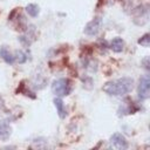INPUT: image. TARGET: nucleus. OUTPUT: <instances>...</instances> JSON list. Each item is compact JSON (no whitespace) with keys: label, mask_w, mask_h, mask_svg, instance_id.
Instances as JSON below:
<instances>
[{"label":"nucleus","mask_w":150,"mask_h":150,"mask_svg":"<svg viewBox=\"0 0 150 150\" xmlns=\"http://www.w3.org/2000/svg\"><path fill=\"white\" fill-rule=\"evenodd\" d=\"M134 88V80L131 77H121L107 82L102 90L110 96H122L130 93Z\"/></svg>","instance_id":"1"},{"label":"nucleus","mask_w":150,"mask_h":150,"mask_svg":"<svg viewBox=\"0 0 150 150\" xmlns=\"http://www.w3.org/2000/svg\"><path fill=\"white\" fill-rule=\"evenodd\" d=\"M52 91L57 97H62V96L69 95L70 91H71L70 81L68 79H59V80H55L53 82V84H52Z\"/></svg>","instance_id":"2"},{"label":"nucleus","mask_w":150,"mask_h":150,"mask_svg":"<svg viewBox=\"0 0 150 150\" xmlns=\"http://www.w3.org/2000/svg\"><path fill=\"white\" fill-rule=\"evenodd\" d=\"M132 21L137 26H144L149 21V6L141 5L134 9L132 13Z\"/></svg>","instance_id":"3"},{"label":"nucleus","mask_w":150,"mask_h":150,"mask_svg":"<svg viewBox=\"0 0 150 150\" xmlns=\"http://www.w3.org/2000/svg\"><path fill=\"white\" fill-rule=\"evenodd\" d=\"M137 94L141 100H148L150 97V77L148 74L141 76L137 87Z\"/></svg>","instance_id":"4"},{"label":"nucleus","mask_w":150,"mask_h":150,"mask_svg":"<svg viewBox=\"0 0 150 150\" xmlns=\"http://www.w3.org/2000/svg\"><path fill=\"white\" fill-rule=\"evenodd\" d=\"M102 23H103V20L101 16H96L91 21H89L86 26H84V34L89 35V36H95L102 28Z\"/></svg>","instance_id":"5"},{"label":"nucleus","mask_w":150,"mask_h":150,"mask_svg":"<svg viewBox=\"0 0 150 150\" xmlns=\"http://www.w3.org/2000/svg\"><path fill=\"white\" fill-rule=\"evenodd\" d=\"M109 142H110V145L117 150H124L128 148V142H127L125 137L120 132L112 134Z\"/></svg>","instance_id":"6"},{"label":"nucleus","mask_w":150,"mask_h":150,"mask_svg":"<svg viewBox=\"0 0 150 150\" xmlns=\"http://www.w3.org/2000/svg\"><path fill=\"white\" fill-rule=\"evenodd\" d=\"M12 134V128L7 121H0V139L7 141Z\"/></svg>","instance_id":"7"},{"label":"nucleus","mask_w":150,"mask_h":150,"mask_svg":"<svg viewBox=\"0 0 150 150\" xmlns=\"http://www.w3.org/2000/svg\"><path fill=\"white\" fill-rule=\"evenodd\" d=\"M0 57L7 63V64H13L14 63V55L9 52L7 46H2L0 47Z\"/></svg>","instance_id":"8"},{"label":"nucleus","mask_w":150,"mask_h":150,"mask_svg":"<svg viewBox=\"0 0 150 150\" xmlns=\"http://www.w3.org/2000/svg\"><path fill=\"white\" fill-rule=\"evenodd\" d=\"M110 49L115 53H121L124 49V41L122 38H114L110 41Z\"/></svg>","instance_id":"9"},{"label":"nucleus","mask_w":150,"mask_h":150,"mask_svg":"<svg viewBox=\"0 0 150 150\" xmlns=\"http://www.w3.org/2000/svg\"><path fill=\"white\" fill-rule=\"evenodd\" d=\"M54 105L56 108V111H57V115L60 118H64L66 115H67V111H66V108H64V104H63V101L60 98V97H55L54 98Z\"/></svg>","instance_id":"10"},{"label":"nucleus","mask_w":150,"mask_h":150,"mask_svg":"<svg viewBox=\"0 0 150 150\" xmlns=\"http://www.w3.org/2000/svg\"><path fill=\"white\" fill-rule=\"evenodd\" d=\"M25 9H26L27 14L29 16H32V18H36L39 15V13H40V8H39V6L36 4H28Z\"/></svg>","instance_id":"11"},{"label":"nucleus","mask_w":150,"mask_h":150,"mask_svg":"<svg viewBox=\"0 0 150 150\" xmlns=\"http://www.w3.org/2000/svg\"><path fill=\"white\" fill-rule=\"evenodd\" d=\"M28 59V54L23 50H16L15 52V55H14V60L19 63H25Z\"/></svg>","instance_id":"12"},{"label":"nucleus","mask_w":150,"mask_h":150,"mask_svg":"<svg viewBox=\"0 0 150 150\" xmlns=\"http://www.w3.org/2000/svg\"><path fill=\"white\" fill-rule=\"evenodd\" d=\"M19 41L21 42V45L22 46H25V47H29L30 45H32V42L34 41V39L29 35V34H25V35H21V36H19Z\"/></svg>","instance_id":"13"},{"label":"nucleus","mask_w":150,"mask_h":150,"mask_svg":"<svg viewBox=\"0 0 150 150\" xmlns=\"http://www.w3.org/2000/svg\"><path fill=\"white\" fill-rule=\"evenodd\" d=\"M137 43L141 45L142 47L148 48V47L150 46V34H149V33H145L143 36H141V39H138Z\"/></svg>","instance_id":"14"},{"label":"nucleus","mask_w":150,"mask_h":150,"mask_svg":"<svg viewBox=\"0 0 150 150\" xmlns=\"http://www.w3.org/2000/svg\"><path fill=\"white\" fill-rule=\"evenodd\" d=\"M6 111H7V109H6V105H5V101L0 96V116L4 115V114H6Z\"/></svg>","instance_id":"15"},{"label":"nucleus","mask_w":150,"mask_h":150,"mask_svg":"<svg viewBox=\"0 0 150 150\" xmlns=\"http://www.w3.org/2000/svg\"><path fill=\"white\" fill-rule=\"evenodd\" d=\"M142 64H143V68L144 69H146V70L150 69V67H149V56H146V57H144L142 60Z\"/></svg>","instance_id":"16"}]
</instances>
